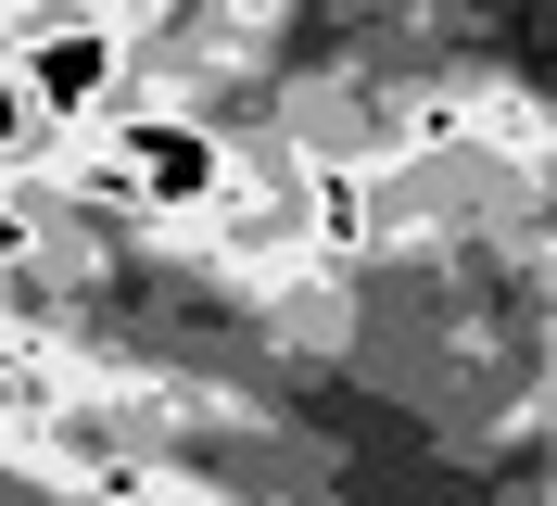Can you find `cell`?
<instances>
[{
    "label": "cell",
    "instance_id": "6da1fadb",
    "mask_svg": "<svg viewBox=\"0 0 557 506\" xmlns=\"http://www.w3.org/2000/svg\"><path fill=\"white\" fill-rule=\"evenodd\" d=\"M13 76H26V101L51 127H89V114L127 89V26H114V13H64V26H38L26 51H13Z\"/></svg>",
    "mask_w": 557,
    "mask_h": 506
},
{
    "label": "cell",
    "instance_id": "7a4b0ae2",
    "mask_svg": "<svg viewBox=\"0 0 557 506\" xmlns=\"http://www.w3.org/2000/svg\"><path fill=\"white\" fill-rule=\"evenodd\" d=\"M292 240H305L317 267H355L368 240H381V177L368 165H343V152H305V177H292Z\"/></svg>",
    "mask_w": 557,
    "mask_h": 506
},
{
    "label": "cell",
    "instance_id": "3957f363",
    "mask_svg": "<svg viewBox=\"0 0 557 506\" xmlns=\"http://www.w3.org/2000/svg\"><path fill=\"white\" fill-rule=\"evenodd\" d=\"M51 443V355L0 330V456H38Z\"/></svg>",
    "mask_w": 557,
    "mask_h": 506
},
{
    "label": "cell",
    "instance_id": "277c9868",
    "mask_svg": "<svg viewBox=\"0 0 557 506\" xmlns=\"http://www.w3.org/2000/svg\"><path fill=\"white\" fill-rule=\"evenodd\" d=\"M64 139H76V127H51V114H38V101H26V76L0 64V177H13V165H51Z\"/></svg>",
    "mask_w": 557,
    "mask_h": 506
}]
</instances>
